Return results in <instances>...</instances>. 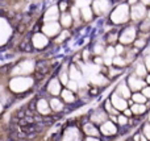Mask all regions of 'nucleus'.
Segmentation results:
<instances>
[{
    "label": "nucleus",
    "instance_id": "f257e3e1",
    "mask_svg": "<svg viewBox=\"0 0 150 141\" xmlns=\"http://www.w3.org/2000/svg\"><path fill=\"white\" fill-rule=\"evenodd\" d=\"M109 21L112 25L125 26L130 23V7L127 1H121L115 4L109 13Z\"/></svg>",
    "mask_w": 150,
    "mask_h": 141
},
{
    "label": "nucleus",
    "instance_id": "f03ea898",
    "mask_svg": "<svg viewBox=\"0 0 150 141\" xmlns=\"http://www.w3.org/2000/svg\"><path fill=\"white\" fill-rule=\"evenodd\" d=\"M137 37H138V26L129 23L128 25L122 26L120 29L119 44L124 45V46H132Z\"/></svg>",
    "mask_w": 150,
    "mask_h": 141
},
{
    "label": "nucleus",
    "instance_id": "7ed1b4c3",
    "mask_svg": "<svg viewBox=\"0 0 150 141\" xmlns=\"http://www.w3.org/2000/svg\"><path fill=\"white\" fill-rule=\"evenodd\" d=\"M113 7V0H92L91 3V8H92L95 16L109 15Z\"/></svg>",
    "mask_w": 150,
    "mask_h": 141
},
{
    "label": "nucleus",
    "instance_id": "20e7f679",
    "mask_svg": "<svg viewBox=\"0 0 150 141\" xmlns=\"http://www.w3.org/2000/svg\"><path fill=\"white\" fill-rule=\"evenodd\" d=\"M148 8L149 7H146L142 3H138V4L130 7V23L134 24V25L142 23L146 18V15H148Z\"/></svg>",
    "mask_w": 150,
    "mask_h": 141
},
{
    "label": "nucleus",
    "instance_id": "39448f33",
    "mask_svg": "<svg viewBox=\"0 0 150 141\" xmlns=\"http://www.w3.org/2000/svg\"><path fill=\"white\" fill-rule=\"evenodd\" d=\"M33 84V79L29 77H15L12 81L9 82V87L12 91L15 92H24L32 87Z\"/></svg>",
    "mask_w": 150,
    "mask_h": 141
},
{
    "label": "nucleus",
    "instance_id": "423d86ee",
    "mask_svg": "<svg viewBox=\"0 0 150 141\" xmlns=\"http://www.w3.org/2000/svg\"><path fill=\"white\" fill-rule=\"evenodd\" d=\"M125 81H127L128 86H129V89H130L132 92H138V91H141L144 87L148 86L146 82H145V79L137 77L134 73H132L130 75H128V78L125 79Z\"/></svg>",
    "mask_w": 150,
    "mask_h": 141
},
{
    "label": "nucleus",
    "instance_id": "0eeeda50",
    "mask_svg": "<svg viewBox=\"0 0 150 141\" xmlns=\"http://www.w3.org/2000/svg\"><path fill=\"white\" fill-rule=\"evenodd\" d=\"M109 119L108 113L104 111V108H96V110L92 111V113L90 115V121L93 123L95 125L100 127L103 123H105L107 120Z\"/></svg>",
    "mask_w": 150,
    "mask_h": 141
},
{
    "label": "nucleus",
    "instance_id": "6e6552de",
    "mask_svg": "<svg viewBox=\"0 0 150 141\" xmlns=\"http://www.w3.org/2000/svg\"><path fill=\"white\" fill-rule=\"evenodd\" d=\"M34 66H33V62L30 61H24L23 63L17 65L15 67V70L12 71V75H20V77H25L28 74H30L33 71Z\"/></svg>",
    "mask_w": 150,
    "mask_h": 141
},
{
    "label": "nucleus",
    "instance_id": "1a4fd4ad",
    "mask_svg": "<svg viewBox=\"0 0 150 141\" xmlns=\"http://www.w3.org/2000/svg\"><path fill=\"white\" fill-rule=\"evenodd\" d=\"M111 102H112V106H113L115 108H116L119 112H124L127 108H129V104H128V100L124 99L122 96H120V95H117L116 92H113V94L111 95Z\"/></svg>",
    "mask_w": 150,
    "mask_h": 141
},
{
    "label": "nucleus",
    "instance_id": "9d476101",
    "mask_svg": "<svg viewBox=\"0 0 150 141\" xmlns=\"http://www.w3.org/2000/svg\"><path fill=\"white\" fill-rule=\"evenodd\" d=\"M99 131H100V135H103V136H115V135L119 132V129H117V125L115 123H112L111 120H107L105 123H103L100 127H99Z\"/></svg>",
    "mask_w": 150,
    "mask_h": 141
},
{
    "label": "nucleus",
    "instance_id": "9b49d317",
    "mask_svg": "<svg viewBox=\"0 0 150 141\" xmlns=\"http://www.w3.org/2000/svg\"><path fill=\"white\" fill-rule=\"evenodd\" d=\"M132 66H133V73L137 77H140V78L145 79L146 75L149 74L148 69H146L145 63H144V61H142V57H140L137 61H134V62L132 63Z\"/></svg>",
    "mask_w": 150,
    "mask_h": 141
},
{
    "label": "nucleus",
    "instance_id": "f8f14e48",
    "mask_svg": "<svg viewBox=\"0 0 150 141\" xmlns=\"http://www.w3.org/2000/svg\"><path fill=\"white\" fill-rule=\"evenodd\" d=\"M47 92L52 94L53 96H58L62 92V83L58 78H52L47 83Z\"/></svg>",
    "mask_w": 150,
    "mask_h": 141
},
{
    "label": "nucleus",
    "instance_id": "ddd939ff",
    "mask_svg": "<svg viewBox=\"0 0 150 141\" xmlns=\"http://www.w3.org/2000/svg\"><path fill=\"white\" fill-rule=\"evenodd\" d=\"M115 92H116L117 95H120V96H122L124 99H127V100H129L130 98H132V94H133V92L130 91L129 86H128L127 81L120 82V83L117 84V87H116V90H115Z\"/></svg>",
    "mask_w": 150,
    "mask_h": 141
},
{
    "label": "nucleus",
    "instance_id": "4468645a",
    "mask_svg": "<svg viewBox=\"0 0 150 141\" xmlns=\"http://www.w3.org/2000/svg\"><path fill=\"white\" fill-rule=\"evenodd\" d=\"M61 30V24L55 23V21H52V23H46L42 28V32H44L46 36L49 37H53L55 34H58Z\"/></svg>",
    "mask_w": 150,
    "mask_h": 141
},
{
    "label": "nucleus",
    "instance_id": "2eb2a0df",
    "mask_svg": "<svg viewBox=\"0 0 150 141\" xmlns=\"http://www.w3.org/2000/svg\"><path fill=\"white\" fill-rule=\"evenodd\" d=\"M82 131L87 137H99L100 136V131H99V128L93 123H91V121L83 124Z\"/></svg>",
    "mask_w": 150,
    "mask_h": 141
},
{
    "label": "nucleus",
    "instance_id": "dca6fc26",
    "mask_svg": "<svg viewBox=\"0 0 150 141\" xmlns=\"http://www.w3.org/2000/svg\"><path fill=\"white\" fill-rule=\"evenodd\" d=\"M62 141H80V132L78 128H67L63 133Z\"/></svg>",
    "mask_w": 150,
    "mask_h": 141
},
{
    "label": "nucleus",
    "instance_id": "f3484780",
    "mask_svg": "<svg viewBox=\"0 0 150 141\" xmlns=\"http://www.w3.org/2000/svg\"><path fill=\"white\" fill-rule=\"evenodd\" d=\"M90 82L93 84V86L100 87V86H105V84H108L109 79L107 78V77L104 75V74L98 73V74H95V75L90 77Z\"/></svg>",
    "mask_w": 150,
    "mask_h": 141
},
{
    "label": "nucleus",
    "instance_id": "a211bd4d",
    "mask_svg": "<svg viewBox=\"0 0 150 141\" xmlns=\"http://www.w3.org/2000/svg\"><path fill=\"white\" fill-rule=\"evenodd\" d=\"M69 77H70L71 81H75L78 83L83 81V73L80 69H78L76 65H71L69 67Z\"/></svg>",
    "mask_w": 150,
    "mask_h": 141
},
{
    "label": "nucleus",
    "instance_id": "6ab92c4d",
    "mask_svg": "<svg viewBox=\"0 0 150 141\" xmlns=\"http://www.w3.org/2000/svg\"><path fill=\"white\" fill-rule=\"evenodd\" d=\"M49 106H50V110L54 111V112H61V111H63V108H65L63 100L58 99V98H55V96L49 100Z\"/></svg>",
    "mask_w": 150,
    "mask_h": 141
},
{
    "label": "nucleus",
    "instance_id": "aec40b11",
    "mask_svg": "<svg viewBox=\"0 0 150 141\" xmlns=\"http://www.w3.org/2000/svg\"><path fill=\"white\" fill-rule=\"evenodd\" d=\"M37 111H38L41 115H49L50 113V106H49V102L46 99H40L37 102Z\"/></svg>",
    "mask_w": 150,
    "mask_h": 141
},
{
    "label": "nucleus",
    "instance_id": "412c9836",
    "mask_svg": "<svg viewBox=\"0 0 150 141\" xmlns=\"http://www.w3.org/2000/svg\"><path fill=\"white\" fill-rule=\"evenodd\" d=\"M119 34H120V30H113V32H108L107 33V37H105V44L107 45H115L119 44Z\"/></svg>",
    "mask_w": 150,
    "mask_h": 141
},
{
    "label": "nucleus",
    "instance_id": "4be33fe9",
    "mask_svg": "<svg viewBox=\"0 0 150 141\" xmlns=\"http://www.w3.org/2000/svg\"><path fill=\"white\" fill-rule=\"evenodd\" d=\"M46 44H47L46 36H44V34H41V33L34 34V37H33V45H34L36 47L41 49V47H45V46H46Z\"/></svg>",
    "mask_w": 150,
    "mask_h": 141
},
{
    "label": "nucleus",
    "instance_id": "5701e85b",
    "mask_svg": "<svg viewBox=\"0 0 150 141\" xmlns=\"http://www.w3.org/2000/svg\"><path fill=\"white\" fill-rule=\"evenodd\" d=\"M93 16H95V13H93L91 5L90 7H84V8L80 9V18H82L83 21H87L88 23V21H91L93 18Z\"/></svg>",
    "mask_w": 150,
    "mask_h": 141
},
{
    "label": "nucleus",
    "instance_id": "b1692460",
    "mask_svg": "<svg viewBox=\"0 0 150 141\" xmlns=\"http://www.w3.org/2000/svg\"><path fill=\"white\" fill-rule=\"evenodd\" d=\"M58 16H59L58 7L53 5L52 8H49V9H47L46 15H45V21H49V23H52V21H55L58 18Z\"/></svg>",
    "mask_w": 150,
    "mask_h": 141
},
{
    "label": "nucleus",
    "instance_id": "393cba45",
    "mask_svg": "<svg viewBox=\"0 0 150 141\" xmlns=\"http://www.w3.org/2000/svg\"><path fill=\"white\" fill-rule=\"evenodd\" d=\"M132 46L136 47L137 50H140V52H144V50H146L149 47V41L145 38H142V37H137L136 41L133 42Z\"/></svg>",
    "mask_w": 150,
    "mask_h": 141
},
{
    "label": "nucleus",
    "instance_id": "a878e982",
    "mask_svg": "<svg viewBox=\"0 0 150 141\" xmlns=\"http://www.w3.org/2000/svg\"><path fill=\"white\" fill-rule=\"evenodd\" d=\"M59 96L65 103H74L75 99H76V98H75V92L70 91V90H67V89L62 90V92H61Z\"/></svg>",
    "mask_w": 150,
    "mask_h": 141
},
{
    "label": "nucleus",
    "instance_id": "bb28decb",
    "mask_svg": "<svg viewBox=\"0 0 150 141\" xmlns=\"http://www.w3.org/2000/svg\"><path fill=\"white\" fill-rule=\"evenodd\" d=\"M112 66H113V67H116V69L122 70L124 67H127V66H128V62H127V60H125L124 55H116V57L113 58Z\"/></svg>",
    "mask_w": 150,
    "mask_h": 141
},
{
    "label": "nucleus",
    "instance_id": "cd10ccee",
    "mask_svg": "<svg viewBox=\"0 0 150 141\" xmlns=\"http://www.w3.org/2000/svg\"><path fill=\"white\" fill-rule=\"evenodd\" d=\"M129 108L132 110L133 115H137V116L144 115V113L148 111V106H146V104H136V103H133Z\"/></svg>",
    "mask_w": 150,
    "mask_h": 141
},
{
    "label": "nucleus",
    "instance_id": "c85d7f7f",
    "mask_svg": "<svg viewBox=\"0 0 150 141\" xmlns=\"http://www.w3.org/2000/svg\"><path fill=\"white\" fill-rule=\"evenodd\" d=\"M132 102L133 103H136V104H146V103L149 102L148 99H146L145 96H144V94L141 91H138V92H133L132 94Z\"/></svg>",
    "mask_w": 150,
    "mask_h": 141
},
{
    "label": "nucleus",
    "instance_id": "c756f323",
    "mask_svg": "<svg viewBox=\"0 0 150 141\" xmlns=\"http://www.w3.org/2000/svg\"><path fill=\"white\" fill-rule=\"evenodd\" d=\"M61 25L65 26V28H69V26L73 25V17H71L70 13H62V16H61Z\"/></svg>",
    "mask_w": 150,
    "mask_h": 141
},
{
    "label": "nucleus",
    "instance_id": "7c9ffc66",
    "mask_svg": "<svg viewBox=\"0 0 150 141\" xmlns=\"http://www.w3.org/2000/svg\"><path fill=\"white\" fill-rule=\"evenodd\" d=\"M105 44H95L93 45V54L95 57H103L104 53H105Z\"/></svg>",
    "mask_w": 150,
    "mask_h": 141
},
{
    "label": "nucleus",
    "instance_id": "2f4dec72",
    "mask_svg": "<svg viewBox=\"0 0 150 141\" xmlns=\"http://www.w3.org/2000/svg\"><path fill=\"white\" fill-rule=\"evenodd\" d=\"M58 79H59V82L62 83V86H66V84L69 83L70 77H69V70L67 69H63V70L59 71V77H58Z\"/></svg>",
    "mask_w": 150,
    "mask_h": 141
},
{
    "label": "nucleus",
    "instance_id": "473e14b6",
    "mask_svg": "<svg viewBox=\"0 0 150 141\" xmlns=\"http://www.w3.org/2000/svg\"><path fill=\"white\" fill-rule=\"evenodd\" d=\"M71 17H73V20H75V23L76 24H80V9L78 7H74L71 8V12H70Z\"/></svg>",
    "mask_w": 150,
    "mask_h": 141
},
{
    "label": "nucleus",
    "instance_id": "72a5a7b5",
    "mask_svg": "<svg viewBox=\"0 0 150 141\" xmlns=\"http://www.w3.org/2000/svg\"><path fill=\"white\" fill-rule=\"evenodd\" d=\"M103 57H111V58L116 57V50H115V46H112V45H107L105 53H104Z\"/></svg>",
    "mask_w": 150,
    "mask_h": 141
},
{
    "label": "nucleus",
    "instance_id": "f704fd0d",
    "mask_svg": "<svg viewBox=\"0 0 150 141\" xmlns=\"http://www.w3.org/2000/svg\"><path fill=\"white\" fill-rule=\"evenodd\" d=\"M66 89L67 90H70V91H73V92H76V91H79V83L78 82H75V81H69V83L66 84Z\"/></svg>",
    "mask_w": 150,
    "mask_h": 141
},
{
    "label": "nucleus",
    "instance_id": "c9c22d12",
    "mask_svg": "<svg viewBox=\"0 0 150 141\" xmlns=\"http://www.w3.org/2000/svg\"><path fill=\"white\" fill-rule=\"evenodd\" d=\"M141 57H142V61H144V63H145L148 71L150 73V49L148 50V52H144V54L141 55Z\"/></svg>",
    "mask_w": 150,
    "mask_h": 141
},
{
    "label": "nucleus",
    "instance_id": "e433bc0d",
    "mask_svg": "<svg viewBox=\"0 0 150 141\" xmlns=\"http://www.w3.org/2000/svg\"><path fill=\"white\" fill-rule=\"evenodd\" d=\"M91 3H92V0H75V7L82 9L84 7H90Z\"/></svg>",
    "mask_w": 150,
    "mask_h": 141
},
{
    "label": "nucleus",
    "instance_id": "4c0bfd02",
    "mask_svg": "<svg viewBox=\"0 0 150 141\" xmlns=\"http://www.w3.org/2000/svg\"><path fill=\"white\" fill-rule=\"evenodd\" d=\"M128 123H129V119H128L125 115L120 113V115L117 116V124H119L120 127H125V125H128Z\"/></svg>",
    "mask_w": 150,
    "mask_h": 141
},
{
    "label": "nucleus",
    "instance_id": "58836bf2",
    "mask_svg": "<svg viewBox=\"0 0 150 141\" xmlns=\"http://www.w3.org/2000/svg\"><path fill=\"white\" fill-rule=\"evenodd\" d=\"M127 47H128V46H124V45H121V44L115 45L116 55H124V54H125V52H127Z\"/></svg>",
    "mask_w": 150,
    "mask_h": 141
},
{
    "label": "nucleus",
    "instance_id": "ea45409f",
    "mask_svg": "<svg viewBox=\"0 0 150 141\" xmlns=\"http://www.w3.org/2000/svg\"><path fill=\"white\" fill-rule=\"evenodd\" d=\"M142 133L145 135V137L150 141V123H145L142 127Z\"/></svg>",
    "mask_w": 150,
    "mask_h": 141
},
{
    "label": "nucleus",
    "instance_id": "a19ab883",
    "mask_svg": "<svg viewBox=\"0 0 150 141\" xmlns=\"http://www.w3.org/2000/svg\"><path fill=\"white\" fill-rule=\"evenodd\" d=\"M141 92L144 94V96L148 100H150V86H146V87H144L142 90H141Z\"/></svg>",
    "mask_w": 150,
    "mask_h": 141
},
{
    "label": "nucleus",
    "instance_id": "79ce46f5",
    "mask_svg": "<svg viewBox=\"0 0 150 141\" xmlns=\"http://www.w3.org/2000/svg\"><path fill=\"white\" fill-rule=\"evenodd\" d=\"M93 63H95L96 66H104V60H103V57H95L93 58Z\"/></svg>",
    "mask_w": 150,
    "mask_h": 141
},
{
    "label": "nucleus",
    "instance_id": "37998d69",
    "mask_svg": "<svg viewBox=\"0 0 150 141\" xmlns=\"http://www.w3.org/2000/svg\"><path fill=\"white\" fill-rule=\"evenodd\" d=\"M90 57H91V53H90V50H87V49H86L84 52H83V54H82L83 61H84V62H87V61L90 60Z\"/></svg>",
    "mask_w": 150,
    "mask_h": 141
},
{
    "label": "nucleus",
    "instance_id": "c03bdc74",
    "mask_svg": "<svg viewBox=\"0 0 150 141\" xmlns=\"http://www.w3.org/2000/svg\"><path fill=\"white\" fill-rule=\"evenodd\" d=\"M67 36H69V32H67V30L62 32V33H61V36H59V37H58L57 42H58V44H59V42H62V41H63V40H65V38H66V37H67Z\"/></svg>",
    "mask_w": 150,
    "mask_h": 141
},
{
    "label": "nucleus",
    "instance_id": "a18cd8bd",
    "mask_svg": "<svg viewBox=\"0 0 150 141\" xmlns=\"http://www.w3.org/2000/svg\"><path fill=\"white\" fill-rule=\"evenodd\" d=\"M122 115H125V116H127L128 119H129V118H132V116H133V113H132V110H130V108H127V110H125L124 112H122Z\"/></svg>",
    "mask_w": 150,
    "mask_h": 141
},
{
    "label": "nucleus",
    "instance_id": "49530a36",
    "mask_svg": "<svg viewBox=\"0 0 150 141\" xmlns=\"http://www.w3.org/2000/svg\"><path fill=\"white\" fill-rule=\"evenodd\" d=\"M128 4H129V7H133V5H136V4H138L140 3V0H128Z\"/></svg>",
    "mask_w": 150,
    "mask_h": 141
},
{
    "label": "nucleus",
    "instance_id": "de8ad7c7",
    "mask_svg": "<svg viewBox=\"0 0 150 141\" xmlns=\"http://www.w3.org/2000/svg\"><path fill=\"white\" fill-rule=\"evenodd\" d=\"M84 141H100L99 137H86Z\"/></svg>",
    "mask_w": 150,
    "mask_h": 141
},
{
    "label": "nucleus",
    "instance_id": "09e8293b",
    "mask_svg": "<svg viewBox=\"0 0 150 141\" xmlns=\"http://www.w3.org/2000/svg\"><path fill=\"white\" fill-rule=\"evenodd\" d=\"M141 140V133H137L133 136V141H140Z\"/></svg>",
    "mask_w": 150,
    "mask_h": 141
},
{
    "label": "nucleus",
    "instance_id": "8fccbe9b",
    "mask_svg": "<svg viewBox=\"0 0 150 141\" xmlns=\"http://www.w3.org/2000/svg\"><path fill=\"white\" fill-rule=\"evenodd\" d=\"M140 3H142V4H145L146 7H150V0H140Z\"/></svg>",
    "mask_w": 150,
    "mask_h": 141
},
{
    "label": "nucleus",
    "instance_id": "3c124183",
    "mask_svg": "<svg viewBox=\"0 0 150 141\" xmlns=\"http://www.w3.org/2000/svg\"><path fill=\"white\" fill-rule=\"evenodd\" d=\"M59 8H61V9H62V11H65L66 8H67V4H66V3H61Z\"/></svg>",
    "mask_w": 150,
    "mask_h": 141
},
{
    "label": "nucleus",
    "instance_id": "603ef678",
    "mask_svg": "<svg viewBox=\"0 0 150 141\" xmlns=\"http://www.w3.org/2000/svg\"><path fill=\"white\" fill-rule=\"evenodd\" d=\"M145 82H146V84H148V86H150V73L148 74V75H146V78H145Z\"/></svg>",
    "mask_w": 150,
    "mask_h": 141
},
{
    "label": "nucleus",
    "instance_id": "864d4df0",
    "mask_svg": "<svg viewBox=\"0 0 150 141\" xmlns=\"http://www.w3.org/2000/svg\"><path fill=\"white\" fill-rule=\"evenodd\" d=\"M146 18H148V20H150V7L148 8V15H146Z\"/></svg>",
    "mask_w": 150,
    "mask_h": 141
},
{
    "label": "nucleus",
    "instance_id": "5fc2aeb1",
    "mask_svg": "<svg viewBox=\"0 0 150 141\" xmlns=\"http://www.w3.org/2000/svg\"><path fill=\"white\" fill-rule=\"evenodd\" d=\"M148 123H150V112H149V115H148Z\"/></svg>",
    "mask_w": 150,
    "mask_h": 141
},
{
    "label": "nucleus",
    "instance_id": "6e6d98bb",
    "mask_svg": "<svg viewBox=\"0 0 150 141\" xmlns=\"http://www.w3.org/2000/svg\"><path fill=\"white\" fill-rule=\"evenodd\" d=\"M121 1H128V0H119V3H121Z\"/></svg>",
    "mask_w": 150,
    "mask_h": 141
}]
</instances>
